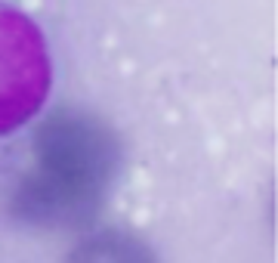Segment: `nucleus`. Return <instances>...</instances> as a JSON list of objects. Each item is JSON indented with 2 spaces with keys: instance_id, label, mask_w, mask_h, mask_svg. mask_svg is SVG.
Masks as SVG:
<instances>
[{
  "instance_id": "obj_2",
  "label": "nucleus",
  "mask_w": 278,
  "mask_h": 263,
  "mask_svg": "<svg viewBox=\"0 0 278 263\" xmlns=\"http://www.w3.org/2000/svg\"><path fill=\"white\" fill-rule=\"evenodd\" d=\"M53 84V59L41 28L25 13L0 7V136L44 109Z\"/></svg>"
},
{
  "instance_id": "obj_1",
  "label": "nucleus",
  "mask_w": 278,
  "mask_h": 263,
  "mask_svg": "<svg viewBox=\"0 0 278 263\" xmlns=\"http://www.w3.org/2000/svg\"><path fill=\"white\" fill-rule=\"evenodd\" d=\"M34 161L19 180L13 214L41 226H71L96 214L118 170V139L84 112H56L34 136Z\"/></svg>"
},
{
  "instance_id": "obj_3",
  "label": "nucleus",
  "mask_w": 278,
  "mask_h": 263,
  "mask_svg": "<svg viewBox=\"0 0 278 263\" xmlns=\"http://www.w3.org/2000/svg\"><path fill=\"white\" fill-rule=\"evenodd\" d=\"M68 263H155V257L133 235L99 232V235L87 238L81 248L68 257Z\"/></svg>"
}]
</instances>
